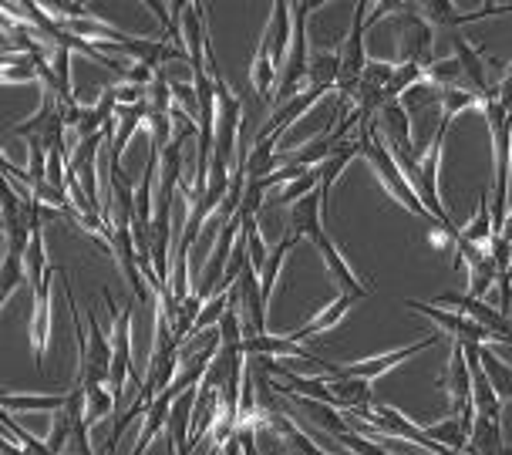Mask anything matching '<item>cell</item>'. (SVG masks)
I'll list each match as a JSON object with an SVG mask.
<instances>
[{
    "label": "cell",
    "instance_id": "obj_1",
    "mask_svg": "<svg viewBox=\"0 0 512 455\" xmlns=\"http://www.w3.org/2000/svg\"><path fill=\"white\" fill-rule=\"evenodd\" d=\"M358 145H361V156L371 162V169H374V176H378V182L384 186V193L395 199L398 206H405L411 216L432 223L435 216L428 213V206L422 203V199H418L415 186H411V182L405 179V172H401L398 159L391 156L388 142H384L381 135L371 132V118H364V122L358 125Z\"/></svg>",
    "mask_w": 512,
    "mask_h": 455
},
{
    "label": "cell",
    "instance_id": "obj_2",
    "mask_svg": "<svg viewBox=\"0 0 512 455\" xmlns=\"http://www.w3.org/2000/svg\"><path fill=\"white\" fill-rule=\"evenodd\" d=\"M405 307H408V311L428 317L438 331H445L448 338H452V344H492V341H499V344H506V348H509V341L502 338V334L489 331V327H482V324H475L472 317H465L459 311L438 307V304H432V300H428V304H425V300H405Z\"/></svg>",
    "mask_w": 512,
    "mask_h": 455
},
{
    "label": "cell",
    "instance_id": "obj_3",
    "mask_svg": "<svg viewBox=\"0 0 512 455\" xmlns=\"http://www.w3.org/2000/svg\"><path fill=\"white\" fill-rule=\"evenodd\" d=\"M132 378H135V368H132V297H128L122 311H115V324H112V375H108V388H112L118 405L125 402Z\"/></svg>",
    "mask_w": 512,
    "mask_h": 455
},
{
    "label": "cell",
    "instance_id": "obj_4",
    "mask_svg": "<svg viewBox=\"0 0 512 455\" xmlns=\"http://www.w3.org/2000/svg\"><path fill=\"white\" fill-rule=\"evenodd\" d=\"M448 125H452V118H445V115H442L435 139H432V145H428V152L422 156V169H418V186H415V193H418V199H422V203L428 206V213H432L438 223L455 226L452 220H448V213H445L442 193H438V169H442V152H445Z\"/></svg>",
    "mask_w": 512,
    "mask_h": 455
},
{
    "label": "cell",
    "instance_id": "obj_5",
    "mask_svg": "<svg viewBox=\"0 0 512 455\" xmlns=\"http://www.w3.org/2000/svg\"><path fill=\"white\" fill-rule=\"evenodd\" d=\"M233 307L243 317V334L246 338H256V334H267V297H263L260 287V273H256L250 263L243 267L240 280L230 290Z\"/></svg>",
    "mask_w": 512,
    "mask_h": 455
},
{
    "label": "cell",
    "instance_id": "obj_6",
    "mask_svg": "<svg viewBox=\"0 0 512 455\" xmlns=\"http://www.w3.org/2000/svg\"><path fill=\"white\" fill-rule=\"evenodd\" d=\"M398 24H401V61H415V65H422L425 71L435 65L438 58H432V44H435V27L425 21L422 11H418V4H408L405 11L398 14Z\"/></svg>",
    "mask_w": 512,
    "mask_h": 455
},
{
    "label": "cell",
    "instance_id": "obj_7",
    "mask_svg": "<svg viewBox=\"0 0 512 455\" xmlns=\"http://www.w3.org/2000/svg\"><path fill=\"white\" fill-rule=\"evenodd\" d=\"M438 341H442V334H428L425 341H415V344H408V348H398V351H388V354H374V358H361V361L341 364V375H337V378L374 381V378L388 375L391 368H398V364H405L408 358H415V354H422V351H428V348H435Z\"/></svg>",
    "mask_w": 512,
    "mask_h": 455
},
{
    "label": "cell",
    "instance_id": "obj_8",
    "mask_svg": "<svg viewBox=\"0 0 512 455\" xmlns=\"http://www.w3.org/2000/svg\"><path fill=\"white\" fill-rule=\"evenodd\" d=\"M314 247L320 250V257H324V263H327V273L334 277V284H337V290H341V294L354 297V300H364V297L371 294V287L361 284V277L351 270V263L344 260V253L337 250V243H334L331 233H327V230L320 233L317 240H314Z\"/></svg>",
    "mask_w": 512,
    "mask_h": 455
},
{
    "label": "cell",
    "instance_id": "obj_9",
    "mask_svg": "<svg viewBox=\"0 0 512 455\" xmlns=\"http://www.w3.org/2000/svg\"><path fill=\"white\" fill-rule=\"evenodd\" d=\"M320 95H327V91H320V88H304L300 91V95H294L290 98L287 105H280L277 112H273L267 122L260 125V132H253V142H260V139H283V135H287V129L290 125L297 122V118H304L310 108H314L317 102H320ZM250 142V145H253Z\"/></svg>",
    "mask_w": 512,
    "mask_h": 455
},
{
    "label": "cell",
    "instance_id": "obj_10",
    "mask_svg": "<svg viewBox=\"0 0 512 455\" xmlns=\"http://www.w3.org/2000/svg\"><path fill=\"white\" fill-rule=\"evenodd\" d=\"M260 41L270 48L273 65L280 71L287 68L290 48H294V4H287V0H277V4H273V14H270L267 27H263Z\"/></svg>",
    "mask_w": 512,
    "mask_h": 455
},
{
    "label": "cell",
    "instance_id": "obj_11",
    "mask_svg": "<svg viewBox=\"0 0 512 455\" xmlns=\"http://www.w3.org/2000/svg\"><path fill=\"white\" fill-rule=\"evenodd\" d=\"M418 11L432 27H445V31H459L462 24H472V21H482V17H496V14H512V4H489V7H479V11H469L462 14L455 4L448 0H428V4H418Z\"/></svg>",
    "mask_w": 512,
    "mask_h": 455
},
{
    "label": "cell",
    "instance_id": "obj_12",
    "mask_svg": "<svg viewBox=\"0 0 512 455\" xmlns=\"http://www.w3.org/2000/svg\"><path fill=\"white\" fill-rule=\"evenodd\" d=\"M61 267H51L48 280L34 290V311H31V348L38 371H44V358H48V344H51V277Z\"/></svg>",
    "mask_w": 512,
    "mask_h": 455
},
{
    "label": "cell",
    "instance_id": "obj_13",
    "mask_svg": "<svg viewBox=\"0 0 512 455\" xmlns=\"http://www.w3.org/2000/svg\"><path fill=\"white\" fill-rule=\"evenodd\" d=\"M354 156H361V145L358 142H341L334 149V156L317 166V193H320V203H324V220H327V213H331V193H334L337 179H341V172L347 169V162H351Z\"/></svg>",
    "mask_w": 512,
    "mask_h": 455
},
{
    "label": "cell",
    "instance_id": "obj_14",
    "mask_svg": "<svg viewBox=\"0 0 512 455\" xmlns=\"http://www.w3.org/2000/svg\"><path fill=\"white\" fill-rule=\"evenodd\" d=\"M452 48H455V58H459V65H462V75L465 81L472 85L475 95H482L486 98L489 95V75H486V58H482V51L475 48V44L465 38V34L455 31L452 34Z\"/></svg>",
    "mask_w": 512,
    "mask_h": 455
},
{
    "label": "cell",
    "instance_id": "obj_15",
    "mask_svg": "<svg viewBox=\"0 0 512 455\" xmlns=\"http://www.w3.org/2000/svg\"><path fill=\"white\" fill-rule=\"evenodd\" d=\"M378 135L388 142V149H415L411 139V115L401 102H388L378 112Z\"/></svg>",
    "mask_w": 512,
    "mask_h": 455
},
{
    "label": "cell",
    "instance_id": "obj_16",
    "mask_svg": "<svg viewBox=\"0 0 512 455\" xmlns=\"http://www.w3.org/2000/svg\"><path fill=\"white\" fill-rule=\"evenodd\" d=\"M287 230L294 233L297 240H310V243L324 233V203H320V193H310V196L300 199V203L290 206Z\"/></svg>",
    "mask_w": 512,
    "mask_h": 455
},
{
    "label": "cell",
    "instance_id": "obj_17",
    "mask_svg": "<svg viewBox=\"0 0 512 455\" xmlns=\"http://www.w3.org/2000/svg\"><path fill=\"white\" fill-rule=\"evenodd\" d=\"M351 304H358V300H354V297H347V294H337V297L331 300V304H324V307H320V311H317L314 317H310V321H307L304 327H300V331L290 334V338L304 344L307 338H317V334L331 331V327L341 324V317H344L347 311H351Z\"/></svg>",
    "mask_w": 512,
    "mask_h": 455
},
{
    "label": "cell",
    "instance_id": "obj_18",
    "mask_svg": "<svg viewBox=\"0 0 512 455\" xmlns=\"http://www.w3.org/2000/svg\"><path fill=\"white\" fill-rule=\"evenodd\" d=\"M172 405H176V395H172V391H162L159 398H152L149 412H145V425H142V432H139V445H135L132 455H145V452H149V445H152L155 435L166 432L169 415H172Z\"/></svg>",
    "mask_w": 512,
    "mask_h": 455
},
{
    "label": "cell",
    "instance_id": "obj_19",
    "mask_svg": "<svg viewBox=\"0 0 512 455\" xmlns=\"http://www.w3.org/2000/svg\"><path fill=\"white\" fill-rule=\"evenodd\" d=\"M327 385H331L334 398L341 402L344 412H364V408L374 405L371 381H361V378H331V375H327Z\"/></svg>",
    "mask_w": 512,
    "mask_h": 455
},
{
    "label": "cell",
    "instance_id": "obj_20",
    "mask_svg": "<svg viewBox=\"0 0 512 455\" xmlns=\"http://www.w3.org/2000/svg\"><path fill=\"white\" fill-rule=\"evenodd\" d=\"M496 223H492V193H482L479 199V206H475V216H472V223L462 230V240H469L472 247H482V250H489L492 247V240H496Z\"/></svg>",
    "mask_w": 512,
    "mask_h": 455
},
{
    "label": "cell",
    "instance_id": "obj_21",
    "mask_svg": "<svg viewBox=\"0 0 512 455\" xmlns=\"http://www.w3.org/2000/svg\"><path fill=\"white\" fill-rule=\"evenodd\" d=\"M277 142L280 139H260V142H253L250 149H246V159H243V172H246V179H267L277 172Z\"/></svg>",
    "mask_w": 512,
    "mask_h": 455
},
{
    "label": "cell",
    "instance_id": "obj_22",
    "mask_svg": "<svg viewBox=\"0 0 512 455\" xmlns=\"http://www.w3.org/2000/svg\"><path fill=\"white\" fill-rule=\"evenodd\" d=\"M341 81V51H320L310 54V68H307V85L331 91Z\"/></svg>",
    "mask_w": 512,
    "mask_h": 455
},
{
    "label": "cell",
    "instance_id": "obj_23",
    "mask_svg": "<svg viewBox=\"0 0 512 455\" xmlns=\"http://www.w3.org/2000/svg\"><path fill=\"white\" fill-rule=\"evenodd\" d=\"M337 145H341V142H337L331 132H320V135H314V139H307L304 145H297V149L290 152V162L300 166V169H317L320 162L334 156Z\"/></svg>",
    "mask_w": 512,
    "mask_h": 455
},
{
    "label": "cell",
    "instance_id": "obj_24",
    "mask_svg": "<svg viewBox=\"0 0 512 455\" xmlns=\"http://www.w3.org/2000/svg\"><path fill=\"white\" fill-rule=\"evenodd\" d=\"M469 449H472V455H509V449L502 445V422L479 415L475 432L469 439Z\"/></svg>",
    "mask_w": 512,
    "mask_h": 455
},
{
    "label": "cell",
    "instance_id": "obj_25",
    "mask_svg": "<svg viewBox=\"0 0 512 455\" xmlns=\"http://www.w3.org/2000/svg\"><path fill=\"white\" fill-rule=\"evenodd\" d=\"M0 405H4V412H54L58 415L64 405H68V391L64 395H11L7 391L4 398H0Z\"/></svg>",
    "mask_w": 512,
    "mask_h": 455
},
{
    "label": "cell",
    "instance_id": "obj_26",
    "mask_svg": "<svg viewBox=\"0 0 512 455\" xmlns=\"http://www.w3.org/2000/svg\"><path fill=\"white\" fill-rule=\"evenodd\" d=\"M294 243H300L294 233H283V240L277 243V247L270 250V260H267V267H263L260 273V287H263V297H267V304H270V297H273V287H277V280H280V270H283V263H287V253Z\"/></svg>",
    "mask_w": 512,
    "mask_h": 455
},
{
    "label": "cell",
    "instance_id": "obj_27",
    "mask_svg": "<svg viewBox=\"0 0 512 455\" xmlns=\"http://www.w3.org/2000/svg\"><path fill=\"white\" fill-rule=\"evenodd\" d=\"M41 58H48V54H21V58H14V54H4V58H0V78H4V85L41 78V71H38Z\"/></svg>",
    "mask_w": 512,
    "mask_h": 455
},
{
    "label": "cell",
    "instance_id": "obj_28",
    "mask_svg": "<svg viewBox=\"0 0 512 455\" xmlns=\"http://www.w3.org/2000/svg\"><path fill=\"white\" fill-rule=\"evenodd\" d=\"M115 408H118V402H115V395H112V388H108V385L85 388V425H88V429L102 422V418L118 415Z\"/></svg>",
    "mask_w": 512,
    "mask_h": 455
},
{
    "label": "cell",
    "instance_id": "obj_29",
    "mask_svg": "<svg viewBox=\"0 0 512 455\" xmlns=\"http://www.w3.org/2000/svg\"><path fill=\"white\" fill-rule=\"evenodd\" d=\"M479 361H482V368H486V375L492 378V385H496V391L502 395V402L512 398V364L502 361L489 344H482L479 348Z\"/></svg>",
    "mask_w": 512,
    "mask_h": 455
},
{
    "label": "cell",
    "instance_id": "obj_30",
    "mask_svg": "<svg viewBox=\"0 0 512 455\" xmlns=\"http://www.w3.org/2000/svg\"><path fill=\"white\" fill-rule=\"evenodd\" d=\"M442 95H445V88L425 78L422 85H415L405 98H401V105H405V112L415 118L418 112H425V108H442Z\"/></svg>",
    "mask_w": 512,
    "mask_h": 455
},
{
    "label": "cell",
    "instance_id": "obj_31",
    "mask_svg": "<svg viewBox=\"0 0 512 455\" xmlns=\"http://www.w3.org/2000/svg\"><path fill=\"white\" fill-rule=\"evenodd\" d=\"M27 280V263L24 253H7L4 250V267H0V304L14 297V290Z\"/></svg>",
    "mask_w": 512,
    "mask_h": 455
},
{
    "label": "cell",
    "instance_id": "obj_32",
    "mask_svg": "<svg viewBox=\"0 0 512 455\" xmlns=\"http://www.w3.org/2000/svg\"><path fill=\"white\" fill-rule=\"evenodd\" d=\"M203 304L206 300L199 294H189L186 300H179V307H176V338H179V344H186L192 334H196V321H199V314H203Z\"/></svg>",
    "mask_w": 512,
    "mask_h": 455
},
{
    "label": "cell",
    "instance_id": "obj_33",
    "mask_svg": "<svg viewBox=\"0 0 512 455\" xmlns=\"http://www.w3.org/2000/svg\"><path fill=\"white\" fill-rule=\"evenodd\" d=\"M0 425H4V439L17 442L27 455H54V452H51V445H48V442H41V439H34L31 432H24L21 425H17L14 418H11V412H0Z\"/></svg>",
    "mask_w": 512,
    "mask_h": 455
},
{
    "label": "cell",
    "instance_id": "obj_34",
    "mask_svg": "<svg viewBox=\"0 0 512 455\" xmlns=\"http://www.w3.org/2000/svg\"><path fill=\"white\" fill-rule=\"evenodd\" d=\"M310 193H317V169H310L307 176H300L294 182H287V186H280V193L273 196V206L290 209V206L300 203V199L310 196Z\"/></svg>",
    "mask_w": 512,
    "mask_h": 455
},
{
    "label": "cell",
    "instance_id": "obj_35",
    "mask_svg": "<svg viewBox=\"0 0 512 455\" xmlns=\"http://www.w3.org/2000/svg\"><path fill=\"white\" fill-rule=\"evenodd\" d=\"M465 108H482V95H475L472 88H445V95H442V115L445 118H455V115H462Z\"/></svg>",
    "mask_w": 512,
    "mask_h": 455
},
{
    "label": "cell",
    "instance_id": "obj_36",
    "mask_svg": "<svg viewBox=\"0 0 512 455\" xmlns=\"http://www.w3.org/2000/svg\"><path fill=\"white\" fill-rule=\"evenodd\" d=\"M398 65H391V61H368V68H364L361 75V88H371V91H384L391 85V78H395Z\"/></svg>",
    "mask_w": 512,
    "mask_h": 455
},
{
    "label": "cell",
    "instance_id": "obj_37",
    "mask_svg": "<svg viewBox=\"0 0 512 455\" xmlns=\"http://www.w3.org/2000/svg\"><path fill=\"white\" fill-rule=\"evenodd\" d=\"M459 78L462 75V65H459V58H442V61H435L432 68H428V81H435V85H442V88H459Z\"/></svg>",
    "mask_w": 512,
    "mask_h": 455
},
{
    "label": "cell",
    "instance_id": "obj_38",
    "mask_svg": "<svg viewBox=\"0 0 512 455\" xmlns=\"http://www.w3.org/2000/svg\"><path fill=\"white\" fill-rule=\"evenodd\" d=\"M334 439H341L344 449H347V452H354V455H391L381 442H368V439H364V435H358V432H344V435H334Z\"/></svg>",
    "mask_w": 512,
    "mask_h": 455
},
{
    "label": "cell",
    "instance_id": "obj_39",
    "mask_svg": "<svg viewBox=\"0 0 512 455\" xmlns=\"http://www.w3.org/2000/svg\"><path fill=\"white\" fill-rule=\"evenodd\" d=\"M496 98H499V105L512 115V65L506 71V78H502V85L496 88Z\"/></svg>",
    "mask_w": 512,
    "mask_h": 455
},
{
    "label": "cell",
    "instance_id": "obj_40",
    "mask_svg": "<svg viewBox=\"0 0 512 455\" xmlns=\"http://www.w3.org/2000/svg\"><path fill=\"white\" fill-rule=\"evenodd\" d=\"M4 455H27L24 449H17V445L11 439H4Z\"/></svg>",
    "mask_w": 512,
    "mask_h": 455
}]
</instances>
